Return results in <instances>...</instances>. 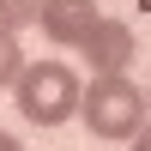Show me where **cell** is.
<instances>
[{
  "label": "cell",
  "mask_w": 151,
  "mask_h": 151,
  "mask_svg": "<svg viewBox=\"0 0 151 151\" xmlns=\"http://www.w3.org/2000/svg\"><path fill=\"white\" fill-rule=\"evenodd\" d=\"M79 73L67 67V60H24V73L12 79V103H18V115L30 121V127H60V121L79 115Z\"/></svg>",
  "instance_id": "obj_1"
},
{
  "label": "cell",
  "mask_w": 151,
  "mask_h": 151,
  "mask_svg": "<svg viewBox=\"0 0 151 151\" xmlns=\"http://www.w3.org/2000/svg\"><path fill=\"white\" fill-rule=\"evenodd\" d=\"M79 115L97 139H133L145 127V91L127 79V73H103L91 79V91L79 97Z\"/></svg>",
  "instance_id": "obj_2"
},
{
  "label": "cell",
  "mask_w": 151,
  "mask_h": 151,
  "mask_svg": "<svg viewBox=\"0 0 151 151\" xmlns=\"http://www.w3.org/2000/svg\"><path fill=\"white\" fill-rule=\"evenodd\" d=\"M79 48H85V60H91V79H103V73H127V60H133V24L97 18L91 30L79 36Z\"/></svg>",
  "instance_id": "obj_3"
},
{
  "label": "cell",
  "mask_w": 151,
  "mask_h": 151,
  "mask_svg": "<svg viewBox=\"0 0 151 151\" xmlns=\"http://www.w3.org/2000/svg\"><path fill=\"white\" fill-rule=\"evenodd\" d=\"M97 18H103V12H97V0H42V12H36L42 36H48V42H60V48H73Z\"/></svg>",
  "instance_id": "obj_4"
},
{
  "label": "cell",
  "mask_w": 151,
  "mask_h": 151,
  "mask_svg": "<svg viewBox=\"0 0 151 151\" xmlns=\"http://www.w3.org/2000/svg\"><path fill=\"white\" fill-rule=\"evenodd\" d=\"M36 12H42V0H0V30L18 36L24 24H36Z\"/></svg>",
  "instance_id": "obj_5"
},
{
  "label": "cell",
  "mask_w": 151,
  "mask_h": 151,
  "mask_svg": "<svg viewBox=\"0 0 151 151\" xmlns=\"http://www.w3.org/2000/svg\"><path fill=\"white\" fill-rule=\"evenodd\" d=\"M18 73H24V48H18L12 30H0V85H12Z\"/></svg>",
  "instance_id": "obj_6"
},
{
  "label": "cell",
  "mask_w": 151,
  "mask_h": 151,
  "mask_svg": "<svg viewBox=\"0 0 151 151\" xmlns=\"http://www.w3.org/2000/svg\"><path fill=\"white\" fill-rule=\"evenodd\" d=\"M133 151H151V127H139V133H133Z\"/></svg>",
  "instance_id": "obj_7"
},
{
  "label": "cell",
  "mask_w": 151,
  "mask_h": 151,
  "mask_svg": "<svg viewBox=\"0 0 151 151\" xmlns=\"http://www.w3.org/2000/svg\"><path fill=\"white\" fill-rule=\"evenodd\" d=\"M0 151H24V145H18V139H12V133H0Z\"/></svg>",
  "instance_id": "obj_8"
},
{
  "label": "cell",
  "mask_w": 151,
  "mask_h": 151,
  "mask_svg": "<svg viewBox=\"0 0 151 151\" xmlns=\"http://www.w3.org/2000/svg\"><path fill=\"white\" fill-rule=\"evenodd\" d=\"M145 103H151V91H145Z\"/></svg>",
  "instance_id": "obj_9"
}]
</instances>
